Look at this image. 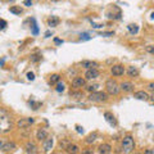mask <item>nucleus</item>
I'll return each mask as SVG.
<instances>
[{"instance_id": "nucleus-1", "label": "nucleus", "mask_w": 154, "mask_h": 154, "mask_svg": "<svg viewBox=\"0 0 154 154\" xmlns=\"http://www.w3.org/2000/svg\"><path fill=\"white\" fill-rule=\"evenodd\" d=\"M13 127L12 118H10L9 113L7 110H4L3 108H0V133L9 132Z\"/></svg>"}, {"instance_id": "nucleus-2", "label": "nucleus", "mask_w": 154, "mask_h": 154, "mask_svg": "<svg viewBox=\"0 0 154 154\" xmlns=\"http://www.w3.org/2000/svg\"><path fill=\"white\" fill-rule=\"evenodd\" d=\"M135 149V141L131 135H127L122 140V151L123 153H131Z\"/></svg>"}, {"instance_id": "nucleus-3", "label": "nucleus", "mask_w": 154, "mask_h": 154, "mask_svg": "<svg viewBox=\"0 0 154 154\" xmlns=\"http://www.w3.org/2000/svg\"><path fill=\"white\" fill-rule=\"evenodd\" d=\"M89 100L94 103H103L108 100V94L104 91H92L89 95Z\"/></svg>"}, {"instance_id": "nucleus-4", "label": "nucleus", "mask_w": 154, "mask_h": 154, "mask_svg": "<svg viewBox=\"0 0 154 154\" xmlns=\"http://www.w3.org/2000/svg\"><path fill=\"white\" fill-rule=\"evenodd\" d=\"M105 90H107V94L108 95H117L119 92V85L114 81V80H108L105 82Z\"/></svg>"}, {"instance_id": "nucleus-5", "label": "nucleus", "mask_w": 154, "mask_h": 154, "mask_svg": "<svg viewBox=\"0 0 154 154\" xmlns=\"http://www.w3.org/2000/svg\"><path fill=\"white\" fill-rule=\"evenodd\" d=\"M14 149H17V145H15L14 141H10L8 139H0V150L12 151Z\"/></svg>"}, {"instance_id": "nucleus-6", "label": "nucleus", "mask_w": 154, "mask_h": 154, "mask_svg": "<svg viewBox=\"0 0 154 154\" xmlns=\"http://www.w3.org/2000/svg\"><path fill=\"white\" fill-rule=\"evenodd\" d=\"M99 71L96 68H89L85 72V80H95L99 77Z\"/></svg>"}, {"instance_id": "nucleus-7", "label": "nucleus", "mask_w": 154, "mask_h": 154, "mask_svg": "<svg viewBox=\"0 0 154 154\" xmlns=\"http://www.w3.org/2000/svg\"><path fill=\"white\" fill-rule=\"evenodd\" d=\"M53 145H54V139L48 136V137L44 140V145H42L44 151H45V153H49V151L53 149Z\"/></svg>"}, {"instance_id": "nucleus-8", "label": "nucleus", "mask_w": 154, "mask_h": 154, "mask_svg": "<svg viewBox=\"0 0 154 154\" xmlns=\"http://www.w3.org/2000/svg\"><path fill=\"white\" fill-rule=\"evenodd\" d=\"M37 145H36L35 143H32V141H28V143H26V145H25V151L26 153H31V154H35V153H37Z\"/></svg>"}, {"instance_id": "nucleus-9", "label": "nucleus", "mask_w": 154, "mask_h": 154, "mask_svg": "<svg viewBox=\"0 0 154 154\" xmlns=\"http://www.w3.org/2000/svg\"><path fill=\"white\" fill-rule=\"evenodd\" d=\"M110 72H112L113 76H122L125 73V67L121 66V64H116L110 68Z\"/></svg>"}, {"instance_id": "nucleus-10", "label": "nucleus", "mask_w": 154, "mask_h": 154, "mask_svg": "<svg viewBox=\"0 0 154 154\" xmlns=\"http://www.w3.org/2000/svg\"><path fill=\"white\" fill-rule=\"evenodd\" d=\"M85 85H86V81H85V78H82V77H74V78L72 80V86H73L74 89L84 87Z\"/></svg>"}, {"instance_id": "nucleus-11", "label": "nucleus", "mask_w": 154, "mask_h": 154, "mask_svg": "<svg viewBox=\"0 0 154 154\" xmlns=\"http://www.w3.org/2000/svg\"><path fill=\"white\" fill-rule=\"evenodd\" d=\"M35 122V119L33 118H27V119H19L17 122V126L18 128H28V126L32 125V123Z\"/></svg>"}, {"instance_id": "nucleus-12", "label": "nucleus", "mask_w": 154, "mask_h": 154, "mask_svg": "<svg viewBox=\"0 0 154 154\" xmlns=\"http://www.w3.org/2000/svg\"><path fill=\"white\" fill-rule=\"evenodd\" d=\"M119 89L122 90L123 92H131L133 91V84L132 82H128V81H125L119 85Z\"/></svg>"}, {"instance_id": "nucleus-13", "label": "nucleus", "mask_w": 154, "mask_h": 154, "mask_svg": "<svg viewBox=\"0 0 154 154\" xmlns=\"http://www.w3.org/2000/svg\"><path fill=\"white\" fill-rule=\"evenodd\" d=\"M48 136H49V132L45 128H38L37 132H36V139H37L38 141H44Z\"/></svg>"}, {"instance_id": "nucleus-14", "label": "nucleus", "mask_w": 154, "mask_h": 154, "mask_svg": "<svg viewBox=\"0 0 154 154\" xmlns=\"http://www.w3.org/2000/svg\"><path fill=\"white\" fill-rule=\"evenodd\" d=\"M133 98H136V99L139 100H144V102H146V100H149V95L146 91H144V90H140V91H136L135 95H133Z\"/></svg>"}, {"instance_id": "nucleus-15", "label": "nucleus", "mask_w": 154, "mask_h": 154, "mask_svg": "<svg viewBox=\"0 0 154 154\" xmlns=\"http://www.w3.org/2000/svg\"><path fill=\"white\" fill-rule=\"evenodd\" d=\"M81 66L84 67V68L89 69V68H96V67H99V63H98V62H94V60H82Z\"/></svg>"}, {"instance_id": "nucleus-16", "label": "nucleus", "mask_w": 154, "mask_h": 154, "mask_svg": "<svg viewBox=\"0 0 154 154\" xmlns=\"http://www.w3.org/2000/svg\"><path fill=\"white\" fill-rule=\"evenodd\" d=\"M104 118H105V119H107L112 126H116V125H117V121H116L114 116H113L110 112H105V113H104Z\"/></svg>"}, {"instance_id": "nucleus-17", "label": "nucleus", "mask_w": 154, "mask_h": 154, "mask_svg": "<svg viewBox=\"0 0 154 154\" xmlns=\"http://www.w3.org/2000/svg\"><path fill=\"white\" fill-rule=\"evenodd\" d=\"M66 149H67V153H73V154L80 153V146L76 145V144H68Z\"/></svg>"}, {"instance_id": "nucleus-18", "label": "nucleus", "mask_w": 154, "mask_h": 154, "mask_svg": "<svg viewBox=\"0 0 154 154\" xmlns=\"http://www.w3.org/2000/svg\"><path fill=\"white\" fill-rule=\"evenodd\" d=\"M112 151V146L109 144H102L99 146V153H103V154H108Z\"/></svg>"}, {"instance_id": "nucleus-19", "label": "nucleus", "mask_w": 154, "mask_h": 154, "mask_svg": "<svg viewBox=\"0 0 154 154\" xmlns=\"http://www.w3.org/2000/svg\"><path fill=\"white\" fill-rule=\"evenodd\" d=\"M139 69L136 68V67H133V66H131V67H128V69H127V74H128V77H137L139 76Z\"/></svg>"}, {"instance_id": "nucleus-20", "label": "nucleus", "mask_w": 154, "mask_h": 154, "mask_svg": "<svg viewBox=\"0 0 154 154\" xmlns=\"http://www.w3.org/2000/svg\"><path fill=\"white\" fill-rule=\"evenodd\" d=\"M59 22H60V19H59L58 17H50L49 18V21H48V25L50 26V27H56V26L59 25Z\"/></svg>"}, {"instance_id": "nucleus-21", "label": "nucleus", "mask_w": 154, "mask_h": 154, "mask_svg": "<svg viewBox=\"0 0 154 154\" xmlns=\"http://www.w3.org/2000/svg\"><path fill=\"white\" fill-rule=\"evenodd\" d=\"M96 136H98V135H96V132L90 133V135L87 136L86 139H85V143H86V144H92L95 140H96Z\"/></svg>"}, {"instance_id": "nucleus-22", "label": "nucleus", "mask_w": 154, "mask_h": 154, "mask_svg": "<svg viewBox=\"0 0 154 154\" xmlns=\"http://www.w3.org/2000/svg\"><path fill=\"white\" fill-rule=\"evenodd\" d=\"M9 12L13 13V14H15V15H19L21 13H22V9H21L19 7H10L9 8Z\"/></svg>"}, {"instance_id": "nucleus-23", "label": "nucleus", "mask_w": 154, "mask_h": 154, "mask_svg": "<svg viewBox=\"0 0 154 154\" xmlns=\"http://www.w3.org/2000/svg\"><path fill=\"white\" fill-rule=\"evenodd\" d=\"M60 81V76H59L58 73H55V74H51L50 76V84H56V82H59Z\"/></svg>"}, {"instance_id": "nucleus-24", "label": "nucleus", "mask_w": 154, "mask_h": 154, "mask_svg": "<svg viewBox=\"0 0 154 154\" xmlns=\"http://www.w3.org/2000/svg\"><path fill=\"white\" fill-rule=\"evenodd\" d=\"M128 31H130L132 35H136L139 32V27L136 25H128Z\"/></svg>"}, {"instance_id": "nucleus-25", "label": "nucleus", "mask_w": 154, "mask_h": 154, "mask_svg": "<svg viewBox=\"0 0 154 154\" xmlns=\"http://www.w3.org/2000/svg\"><path fill=\"white\" fill-rule=\"evenodd\" d=\"M64 89H66V85H64L63 82H60V81L56 82V87H55L56 91H58V92H63Z\"/></svg>"}, {"instance_id": "nucleus-26", "label": "nucleus", "mask_w": 154, "mask_h": 154, "mask_svg": "<svg viewBox=\"0 0 154 154\" xmlns=\"http://www.w3.org/2000/svg\"><path fill=\"white\" fill-rule=\"evenodd\" d=\"M71 96L74 98V99H81V98H84V94L82 92H71Z\"/></svg>"}, {"instance_id": "nucleus-27", "label": "nucleus", "mask_w": 154, "mask_h": 154, "mask_svg": "<svg viewBox=\"0 0 154 154\" xmlns=\"http://www.w3.org/2000/svg\"><path fill=\"white\" fill-rule=\"evenodd\" d=\"M98 87H99V85H89V86L86 87V90L90 92H92V91H96Z\"/></svg>"}, {"instance_id": "nucleus-28", "label": "nucleus", "mask_w": 154, "mask_h": 154, "mask_svg": "<svg viewBox=\"0 0 154 154\" xmlns=\"http://www.w3.org/2000/svg\"><path fill=\"white\" fill-rule=\"evenodd\" d=\"M31 60L36 63V62L41 60V55H38V54H33V55H31Z\"/></svg>"}, {"instance_id": "nucleus-29", "label": "nucleus", "mask_w": 154, "mask_h": 154, "mask_svg": "<svg viewBox=\"0 0 154 154\" xmlns=\"http://www.w3.org/2000/svg\"><path fill=\"white\" fill-rule=\"evenodd\" d=\"M32 33H33V35H37V33H38V28H37V25H36V23H35V19H33V26H32Z\"/></svg>"}, {"instance_id": "nucleus-30", "label": "nucleus", "mask_w": 154, "mask_h": 154, "mask_svg": "<svg viewBox=\"0 0 154 154\" xmlns=\"http://www.w3.org/2000/svg\"><path fill=\"white\" fill-rule=\"evenodd\" d=\"M27 80H30V81H33V80H35V74H33V72H28L27 73Z\"/></svg>"}, {"instance_id": "nucleus-31", "label": "nucleus", "mask_w": 154, "mask_h": 154, "mask_svg": "<svg viewBox=\"0 0 154 154\" xmlns=\"http://www.w3.org/2000/svg\"><path fill=\"white\" fill-rule=\"evenodd\" d=\"M5 27H7V21L0 19V30H4Z\"/></svg>"}, {"instance_id": "nucleus-32", "label": "nucleus", "mask_w": 154, "mask_h": 154, "mask_svg": "<svg viewBox=\"0 0 154 154\" xmlns=\"http://www.w3.org/2000/svg\"><path fill=\"white\" fill-rule=\"evenodd\" d=\"M80 38H81V40H90L91 37L89 36V33H81V37Z\"/></svg>"}, {"instance_id": "nucleus-33", "label": "nucleus", "mask_w": 154, "mask_h": 154, "mask_svg": "<svg viewBox=\"0 0 154 154\" xmlns=\"http://www.w3.org/2000/svg\"><path fill=\"white\" fill-rule=\"evenodd\" d=\"M30 104H32V109H37L38 107H40L41 105V103H35V102H30Z\"/></svg>"}, {"instance_id": "nucleus-34", "label": "nucleus", "mask_w": 154, "mask_h": 154, "mask_svg": "<svg viewBox=\"0 0 154 154\" xmlns=\"http://www.w3.org/2000/svg\"><path fill=\"white\" fill-rule=\"evenodd\" d=\"M146 51L150 54H154V46H146Z\"/></svg>"}, {"instance_id": "nucleus-35", "label": "nucleus", "mask_w": 154, "mask_h": 154, "mask_svg": "<svg viewBox=\"0 0 154 154\" xmlns=\"http://www.w3.org/2000/svg\"><path fill=\"white\" fill-rule=\"evenodd\" d=\"M23 4H25L26 7H31V5H32V0H25Z\"/></svg>"}, {"instance_id": "nucleus-36", "label": "nucleus", "mask_w": 154, "mask_h": 154, "mask_svg": "<svg viewBox=\"0 0 154 154\" xmlns=\"http://www.w3.org/2000/svg\"><path fill=\"white\" fill-rule=\"evenodd\" d=\"M148 89L151 90V91H154V82H150V84L148 85Z\"/></svg>"}, {"instance_id": "nucleus-37", "label": "nucleus", "mask_w": 154, "mask_h": 154, "mask_svg": "<svg viewBox=\"0 0 154 154\" xmlns=\"http://www.w3.org/2000/svg\"><path fill=\"white\" fill-rule=\"evenodd\" d=\"M145 154H154V149H148V150L144 151Z\"/></svg>"}, {"instance_id": "nucleus-38", "label": "nucleus", "mask_w": 154, "mask_h": 154, "mask_svg": "<svg viewBox=\"0 0 154 154\" xmlns=\"http://www.w3.org/2000/svg\"><path fill=\"white\" fill-rule=\"evenodd\" d=\"M54 42L55 44H63V40H60V38H54Z\"/></svg>"}, {"instance_id": "nucleus-39", "label": "nucleus", "mask_w": 154, "mask_h": 154, "mask_svg": "<svg viewBox=\"0 0 154 154\" xmlns=\"http://www.w3.org/2000/svg\"><path fill=\"white\" fill-rule=\"evenodd\" d=\"M77 132H78V133H84V128H82V127H80V126H77Z\"/></svg>"}, {"instance_id": "nucleus-40", "label": "nucleus", "mask_w": 154, "mask_h": 154, "mask_svg": "<svg viewBox=\"0 0 154 154\" xmlns=\"http://www.w3.org/2000/svg\"><path fill=\"white\" fill-rule=\"evenodd\" d=\"M49 36H50V31H46V32H45V37H49Z\"/></svg>"}, {"instance_id": "nucleus-41", "label": "nucleus", "mask_w": 154, "mask_h": 154, "mask_svg": "<svg viewBox=\"0 0 154 154\" xmlns=\"http://www.w3.org/2000/svg\"><path fill=\"white\" fill-rule=\"evenodd\" d=\"M3 64H4V60L1 59V60H0V66H3Z\"/></svg>"}, {"instance_id": "nucleus-42", "label": "nucleus", "mask_w": 154, "mask_h": 154, "mask_svg": "<svg viewBox=\"0 0 154 154\" xmlns=\"http://www.w3.org/2000/svg\"><path fill=\"white\" fill-rule=\"evenodd\" d=\"M51 1H54V3H58V1H60V0H51Z\"/></svg>"}, {"instance_id": "nucleus-43", "label": "nucleus", "mask_w": 154, "mask_h": 154, "mask_svg": "<svg viewBox=\"0 0 154 154\" xmlns=\"http://www.w3.org/2000/svg\"><path fill=\"white\" fill-rule=\"evenodd\" d=\"M151 18H154V13H153V14H151Z\"/></svg>"}]
</instances>
